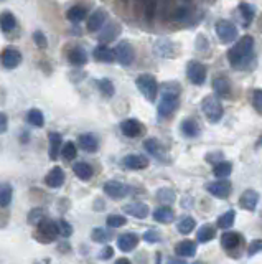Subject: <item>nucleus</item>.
<instances>
[{"instance_id": "f257e3e1", "label": "nucleus", "mask_w": 262, "mask_h": 264, "mask_svg": "<svg viewBox=\"0 0 262 264\" xmlns=\"http://www.w3.org/2000/svg\"><path fill=\"white\" fill-rule=\"evenodd\" d=\"M253 50H254V38L251 37V35H244V37L228 51V60H229L231 66L239 68V66L248 65V61L251 60V55H253Z\"/></svg>"}, {"instance_id": "f03ea898", "label": "nucleus", "mask_w": 262, "mask_h": 264, "mask_svg": "<svg viewBox=\"0 0 262 264\" xmlns=\"http://www.w3.org/2000/svg\"><path fill=\"white\" fill-rule=\"evenodd\" d=\"M178 94H180V88L175 83H168V85L162 86L160 102H158V117L167 119L172 116L173 111L178 106Z\"/></svg>"}, {"instance_id": "7ed1b4c3", "label": "nucleus", "mask_w": 262, "mask_h": 264, "mask_svg": "<svg viewBox=\"0 0 262 264\" xmlns=\"http://www.w3.org/2000/svg\"><path fill=\"white\" fill-rule=\"evenodd\" d=\"M135 85L138 88V91H140L148 101H155V97L158 94V83L152 75L143 73L140 76H137Z\"/></svg>"}, {"instance_id": "20e7f679", "label": "nucleus", "mask_w": 262, "mask_h": 264, "mask_svg": "<svg viewBox=\"0 0 262 264\" xmlns=\"http://www.w3.org/2000/svg\"><path fill=\"white\" fill-rule=\"evenodd\" d=\"M201 109L204 112V116L208 117L209 122H218L221 121V117H223V104L219 102V99L216 96H208L204 97L203 102H201Z\"/></svg>"}, {"instance_id": "39448f33", "label": "nucleus", "mask_w": 262, "mask_h": 264, "mask_svg": "<svg viewBox=\"0 0 262 264\" xmlns=\"http://www.w3.org/2000/svg\"><path fill=\"white\" fill-rule=\"evenodd\" d=\"M216 35L223 43H233L238 38V28L229 20H218L216 22Z\"/></svg>"}, {"instance_id": "423d86ee", "label": "nucleus", "mask_w": 262, "mask_h": 264, "mask_svg": "<svg viewBox=\"0 0 262 264\" xmlns=\"http://www.w3.org/2000/svg\"><path fill=\"white\" fill-rule=\"evenodd\" d=\"M58 235H60L58 223L45 218L42 223L38 225V235L35 238L40 241H43V243H50V241H55L56 238H58Z\"/></svg>"}, {"instance_id": "0eeeda50", "label": "nucleus", "mask_w": 262, "mask_h": 264, "mask_svg": "<svg viewBox=\"0 0 262 264\" xmlns=\"http://www.w3.org/2000/svg\"><path fill=\"white\" fill-rule=\"evenodd\" d=\"M187 76L193 85H203L204 80H206V66L199 63V61H190L187 66Z\"/></svg>"}, {"instance_id": "6e6552de", "label": "nucleus", "mask_w": 262, "mask_h": 264, "mask_svg": "<svg viewBox=\"0 0 262 264\" xmlns=\"http://www.w3.org/2000/svg\"><path fill=\"white\" fill-rule=\"evenodd\" d=\"M131 187L122 182H117V180H111V182L104 183V193L107 196H111L112 200H121L124 196L129 195Z\"/></svg>"}, {"instance_id": "1a4fd4ad", "label": "nucleus", "mask_w": 262, "mask_h": 264, "mask_svg": "<svg viewBox=\"0 0 262 264\" xmlns=\"http://www.w3.org/2000/svg\"><path fill=\"white\" fill-rule=\"evenodd\" d=\"M116 60L119 61V63L122 66H129L132 65V61H133V48H132V45L129 43V41H121V43H117L116 46Z\"/></svg>"}, {"instance_id": "9d476101", "label": "nucleus", "mask_w": 262, "mask_h": 264, "mask_svg": "<svg viewBox=\"0 0 262 264\" xmlns=\"http://www.w3.org/2000/svg\"><path fill=\"white\" fill-rule=\"evenodd\" d=\"M208 193H211L213 196H216V198H228L229 193H231V183L228 180H216V182H209L206 183Z\"/></svg>"}, {"instance_id": "9b49d317", "label": "nucleus", "mask_w": 262, "mask_h": 264, "mask_svg": "<svg viewBox=\"0 0 262 264\" xmlns=\"http://www.w3.org/2000/svg\"><path fill=\"white\" fill-rule=\"evenodd\" d=\"M0 61H2V66L7 70H13L22 63V53L15 48H7L2 51V56H0Z\"/></svg>"}, {"instance_id": "f8f14e48", "label": "nucleus", "mask_w": 262, "mask_h": 264, "mask_svg": "<svg viewBox=\"0 0 262 264\" xmlns=\"http://www.w3.org/2000/svg\"><path fill=\"white\" fill-rule=\"evenodd\" d=\"M65 180H66V175L63 172V169H61V167H53L48 174H46L45 183L48 185L50 188H60L61 185L65 183Z\"/></svg>"}, {"instance_id": "ddd939ff", "label": "nucleus", "mask_w": 262, "mask_h": 264, "mask_svg": "<svg viewBox=\"0 0 262 264\" xmlns=\"http://www.w3.org/2000/svg\"><path fill=\"white\" fill-rule=\"evenodd\" d=\"M258 203H259V193L256 190H246L239 198V205L248 211H254L258 208Z\"/></svg>"}, {"instance_id": "4468645a", "label": "nucleus", "mask_w": 262, "mask_h": 264, "mask_svg": "<svg viewBox=\"0 0 262 264\" xmlns=\"http://www.w3.org/2000/svg\"><path fill=\"white\" fill-rule=\"evenodd\" d=\"M48 142H50V149H48L50 159L51 160H56V159L60 157L61 149H63V139H61V134L50 132L48 134Z\"/></svg>"}, {"instance_id": "2eb2a0df", "label": "nucleus", "mask_w": 262, "mask_h": 264, "mask_svg": "<svg viewBox=\"0 0 262 264\" xmlns=\"http://www.w3.org/2000/svg\"><path fill=\"white\" fill-rule=\"evenodd\" d=\"M122 164H124L126 169H131V170H142V169H145L147 165H148V160L143 157V155L131 154V155H126V157L122 159Z\"/></svg>"}, {"instance_id": "dca6fc26", "label": "nucleus", "mask_w": 262, "mask_h": 264, "mask_svg": "<svg viewBox=\"0 0 262 264\" xmlns=\"http://www.w3.org/2000/svg\"><path fill=\"white\" fill-rule=\"evenodd\" d=\"M121 131L126 137H137L142 132V124L137 119H126L121 122Z\"/></svg>"}, {"instance_id": "f3484780", "label": "nucleus", "mask_w": 262, "mask_h": 264, "mask_svg": "<svg viewBox=\"0 0 262 264\" xmlns=\"http://www.w3.org/2000/svg\"><path fill=\"white\" fill-rule=\"evenodd\" d=\"M137 245H138V236L133 235V233H124V235H121L117 238V246L124 253L132 251Z\"/></svg>"}, {"instance_id": "a211bd4d", "label": "nucleus", "mask_w": 262, "mask_h": 264, "mask_svg": "<svg viewBox=\"0 0 262 264\" xmlns=\"http://www.w3.org/2000/svg\"><path fill=\"white\" fill-rule=\"evenodd\" d=\"M94 58L101 63H112L116 60V51L106 45H99L94 48Z\"/></svg>"}, {"instance_id": "6ab92c4d", "label": "nucleus", "mask_w": 262, "mask_h": 264, "mask_svg": "<svg viewBox=\"0 0 262 264\" xmlns=\"http://www.w3.org/2000/svg\"><path fill=\"white\" fill-rule=\"evenodd\" d=\"M241 241H243V238L236 231H226L224 235L221 236V246H223L224 250H234V248H238L241 245Z\"/></svg>"}, {"instance_id": "aec40b11", "label": "nucleus", "mask_w": 262, "mask_h": 264, "mask_svg": "<svg viewBox=\"0 0 262 264\" xmlns=\"http://www.w3.org/2000/svg\"><path fill=\"white\" fill-rule=\"evenodd\" d=\"M106 22V12L104 10H96V12L91 13V17L87 18V30L89 32H97Z\"/></svg>"}, {"instance_id": "412c9836", "label": "nucleus", "mask_w": 262, "mask_h": 264, "mask_svg": "<svg viewBox=\"0 0 262 264\" xmlns=\"http://www.w3.org/2000/svg\"><path fill=\"white\" fill-rule=\"evenodd\" d=\"M78 142H79V147L86 152H96L97 147H99V142H97L94 134H81Z\"/></svg>"}, {"instance_id": "4be33fe9", "label": "nucleus", "mask_w": 262, "mask_h": 264, "mask_svg": "<svg viewBox=\"0 0 262 264\" xmlns=\"http://www.w3.org/2000/svg\"><path fill=\"white\" fill-rule=\"evenodd\" d=\"M153 51H155L158 56H162V58H172L173 45H172V41L167 38L157 40L155 45H153Z\"/></svg>"}, {"instance_id": "5701e85b", "label": "nucleus", "mask_w": 262, "mask_h": 264, "mask_svg": "<svg viewBox=\"0 0 262 264\" xmlns=\"http://www.w3.org/2000/svg\"><path fill=\"white\" fill-rule=\"evenodd\" d=\"M175 251H177V255L182 258H192V256H195V253H196V245H195V241H192V240H185V241L178 243L177 248H175Z\"/></svg>"}, {"instance_id": "b1692460", "label": "nucleus", "mask_w": 262, "mask_h": 264, "mask_svg": "<svg viewBox=\"0 0 262 264\" xmlns=\"http://www.w3.org/2000/svg\"><path fill=\"white\" fill-rule=\"evenodd\" d=\"M124 211L127 215L135 216V218H147L148 206L145 203H131V205L124 206Z\"/></svg>"}, {"instance_id": "393cba45", "label": "nucleus", "mask_w": 262, "mask_h": 264, "mask_svg": "<svg viewBox=\"0 0 262 264\" xmlns=\"http://www.w3.org/2000/svg\"><path fill=\"white\" fill-rule=\"evenodd\" d=\"M173 210L170 206H158V208L153 211V220L158 221V223H170L173 221Z\"/></svg>"}, {"instance_id": "a878e982", "label": "nucleus", "mask_w": 262, "mask_h": 264, "mask_svg": "<svg viewBox=\"0 0 262 264\" xmlns=\"http://www.w3.org/2000/svg\"><path fill=\"white\" fill-rule=\"evenodd\" d=\"M143 149H145L148 154H152L153 157H157V159H165L163 149H162L160 144H158L157 139H147V141H143Z\"/></svg>"}, {"instance_id": "bb28decb", "label": "nucleus", "mask_w": 262, "mask_h": 264, "mask_svg": "<svg viewBox=\"0 0 262 264\" xmlns=\"http://www.w3.org/2000/svg\"><path fill=\"white\" fill-rule=\"evenodd\" d=\"M213 89L216 92V96L219 97H226L229 96L231 92V86H229V81L226 80V78H216V80L213 81Z\"/></svg>"}, {"instance_id": "cd10ccee", "label": "nucleus", "mask_w": 262, "mask_h": 264, "mask_svg": "<svg viewBox=\"0 0 262 264\" xmlns=\"http://www.w3.org/2000/svg\"><path fill=\"white\" fill-rule=\"evenodd\" d=\"M73 172L76 174V177L84 180V182H87L91 177H92V167L89 164L86 162H78L73 165Z\"/></svg>"}, {"instance_id": "c85d7f7f", "label": "nucleus", "mask_w": 262, "mask_h": 264, "mask_svg": "<svg viewBox=\"0 0 262 264\" xmlns=\"http://www.w3.org/2000/svg\"><path fill=\"white\" fill-rule=\"evenodd\" d=\"M15 15L12 12H2L0 13V28H2L3 33H10L15 28Z\"/></svg>"}, {"instance_id": "c756f323", "label": "nucleus", "mask_w": 262, "mask_h": 264, "mask_svg": "<svg viewBox=\"0 0 262 264\" xmlns=\"http://www.w3.org/2000/svg\"><path fill=\"white\" fill-rule=\"evenodd\" d=\"M68 58L74 66H83V65H86V61H87V55H86V51L83 48L76 46V48L69 50Z\"/></svg>"}, {"instance_id": "7c9ffc66", "label": "nucleus", "mask_w": 262, "mask_h": 264, "mask_svg": "<svg viewBox=\"0 0 262 264\" xmlns=\"http://www.w3.org/2000/svg\"><path fill=\"white\" fill-rule=\"evenodd\" d=\"M214 235H216V228L213 225H203L196 233V240L199 243H208L213 240Z\"/></svg>"}, {"instance_id": "2f4dec72", "label": "nucleus", "mask_w": 262, "mask_h": 264, "mask_svg": "<svg viewBox=\"0 0 262 264\" xmlns=\"http://www.w3.org/2000/svg\"><path fill=\"white\" fill-rule=\"evenodd\" d=\"M12 196H13L12 185H8V183L0 185V208H7L10 205V201H12Z\"/></svg>"}, {"instance_id": "473e14b6", "label": "nucleus", "mask_w": 262, "mask_h": 264, "mask_svg": "<svg viewBox=\"0 0 262 264\" xmlns=\"http://www.w3.org/2000/svg\"><path fill=\"white\" fill-rule=\"evenodd\" d=\"M66 17H68L69 22H73V23L83 22V20L86 18V8L79 7V5H74V7H71L68 12H66Z\"/></svg>"}, {"instance_id": "72a5a7b5", "label": "nucleus", "mask_w": 262, "mask_h": 264, "mask_svg": "<svg viewBox=\"0 0 262 264\" xmlns=\"http://www.w3.org/2000/svg\"><path fill=\"white\" fill-rule=\"evenodd\" d=\"M182 132L187 137H196L199 132L196 121H193V119H185V121L182 122Z\"/></svg>"}, {"instance_id": "f704fd0d", "label": "nucleus", "mask_w": 262, "mask_h": 264, "mask_svg": "<svg viewBox=\"0 0 262 264\" xmlns=\"http://www.w3.org/2000/svg\"><path fill=\"white\" fill-rule=\"evenodd\" d=\"M27 121L35 127H43L45 126V116L40 109H30L27 114Z\"/></svg>"}, {"instance_id": "c9c22d12", "label": "nucleus", "mask_w": 262, "mask_h": 264, "mask_svg": "<svg viewBox=\"0 0 262 264\" xmlns=\"http://www.w3.org/2000/svg\"><path fill=\"white\" fill-rule=\"evenodd\" d=\"M117 33H119V27H117L116 23H109L104 28V33L99 35V41H102V43H109V41H112L117 37Z\"/></svg>"}, {"instance_id": "e433bc0d", "label": "nucleus", "mask_w": 262, "mask_h": 264, "mask_svg": "<svg viewBox=\"0 0 262 264\" xmlns=\"http://www.w3.org/2000/svg\"><path fill=\"white\" fill-rule=\"evenodd\" d=\"M213 172H214V175H216L218 178H226L231 172H233V164L224 162V160H223V162H218L213 167Z\"/></svg>"}, {"instance_id": "4c0bfd02", "label": "nucleus", "mask_w": 262, "mask_h": 264, "mask_svg": "<svg viewBox=\"0 0 262 264\" xmlns=\"http://www.w3.org/2000/svg\"><path fill=\"white\" fill-rule=\"evenodd\" d=\"M27 220H28V223H30V225L38 226V225L45 220V210H43V208H40V206H37V208H33V210H30V213H28V216H27Z\"/></svg>"}, {"instance_id": "58836bf2", "label": "nucleus", "mask_w": 262, "mask_h": 264, "mask_svg": "<svg viewBox=\"0 0 262 264\" xmlns=\"http://www.w3.org/2000/svg\"><path fill=\"white\" fill-rule=\"evenodd\" d=\"M195 226H196V223H195V220L192 218V216H185V218H182L178 221L177 228L182 235H188V233H192L195 230Z\"/></svg>"}, {"instance_id": "ea45409f", "label": "nucleus", "mask_w": 262, "mask_h": 264, "mask_svg": "<svg viewBox=\"0 0 262 264\" xmlns=\"http://www.w3.org/2000/svg\"><path fill=\"white\" fill-rule=\"evenodd\" d=\"M234 218H236V213L233 210L226 211L224 215H221L218 218V226L223 228V230H228V228H231L234 225Z\"/></svg>"}, {"instance_id": "a19ab883", "label": "nucleus", "mask_w": 262, "mask_h": 264, "mask_svg": "<svg viewBox=\"0 0 262 264\" xmlns=\"http://www.w3.org/2000/svg\"><path fill=\"white\" fill-rule=\"evenodd\" d=\"M91 240L96 243H107L111 240V233H107L104 228H94L91 231Z\"/></svg>"}, {"instance_id": "79ce46f5", "label": "nucleus", "mask_w": 262, "mask_h": 264, "mask_svg": "<svg viewBox=\"0 0 262 264\" xmlns=\"http://www.w3.org/2000/svg\"><path fill=\"white\" fill-rule=\"evenodd\" d=\"M157 198L162 201V203H165V205H170L175 201V193H173V190L170 188H160L157 191Z\"/></svg>"}, {"instance_id": "37998d69", "label": "nucleus", "mask_w": 262, "mask_h": 264, "mask_svg": "<svg viewBox=\"0 0 262 264\" xmlns=\"http://www.w3.org/2000/svg\"><path fill=\"white\" fill-rule=\"evenodd\" d=\"M97 86H99V91H101L104 96H107V97H112V96H114V92H116L114 85H112L109 80H101V81H97Z\"/></svg>"}, {"instance_id": "c03bdc74", "label": "nucleus", "mask_w": 262, "mask_h": 264, "mask_svg": "<svg viewBox=\"0 0 262 264\" xmlns=\"http://www.w3.org/2000/svg\"><path fill=\"white\" fill-rule=\"evenodd\" d=\"M76 154H78V151H76V146L73 142H66L63 149H61V155H63L65 160H73Z\"/></svg>"}, {"instance_id": "a18cd8bd", "label": "nucleus", "mask_w": 262, "mask_h": 264, "mask_svg": "<svg viewBox=\"0 0 262 264\" xmlns=\"http://www.w3.org/2000/svg\"><path fill=\"white\" fill-rule=\"evenodd\" d=\"M239 12L243 13V17L246 20V23H249L254 18V8L251 7L248 2H241L239 3Z\"/></svg>"}, {"instance_id": "49530a36", "label": "nucleus", "mask_w": 262, "mask_h": 264, "mask_svg": "<svg viewBox=\"0 0 262 264\" xmlns=\"http://www.w3.org/2000/svg\"><path fill=\"white\" fill-rule=\"evenodd\" d=\"M106 221H107V226H111V228H121L127 223V220L122 215H109Z\"/></svg>"}, {"instance_id": "de8ad7c7", "label": "nucleus", "mask_w": 262, "mask_h": 264, "mask_svg": "<svg viewBox=\"0 0 262 264\" xmlns=\"http://www.w3.org/2000/svg\"><path fill=\"white\" fill-rule=\"evenodd\" d=\"M58 228H60V235L65 238H69L73 235V226H71L66 220H60L58 221Z\"/></svg>"}, {"instance_id": "09e8293b", "label": "nucleus", "mask_w": 262, "mask_h": 264, "mask_svg": "<svg viewBox=\"0 0 262 264\" xmlns=\"http://www.w3.org/2000/svg\"><path fill=\"white\" fill-rule=\"evenodd\" d=\"M33 41H35V45L40 46V48H46V45H48V40H46L45 33L42 32V30H37V32L33 33Z\"/></svg>"}, {"instance_id": "8fccbe9b", "label": "nucleus", "mask_w": 262, "mask_h": 264, "mask_svg": "<svg viewBox=\"0 0 262 264\" xmlns=\"http://www.w3.org/2000/svg\"><path fill=\"white\" fill-rule=\"evenodd\" d=\"M155 8H157V3L155 0H148L145 3V18L148 22H152V18L155 17Z\"/></svg>"}, {"instance_id": "3c124183", "label": "nucleus", "mask_w": 262, "mask_h": 264, "mask_svg": "<svg viewBox=\"0 0 262 264\" xmlns=\"http://www.w3.org/2000/svg\"><path fill=\"white\" fill-rule=\"evenodd\" d=\"M253 104L254 107L262 114V89H254L253 91Z\"/></svg>"}, {"instance_id": "603ef678", "label": "nucleus", "mask_w": 262, "mask_h": 264, "mask_svg": "<svg viewBox=\"0 0 262 264\" xmlns=\"http://www.w3.org/2000/svg\"><path fill=\"white\" fill-rule=\"evenodd\" d=\"M261 251H262V240H254L249 245L248 256H254V255H258V253H261Z\"/></svg>"}, {"instance_id": "864d4df0", "label": "nucleus", "mask_w": 262, "mask_h": 264, "mask_svg": "<svg viewBox=\"0 0 262 264\" xmlns=\"http://www.w3.org/2000/svg\"><path fill=\"white\" fill-rule=\"evenodd\" d=\"M143 240H145L147 243H157L158 240H160V235H158L155 230H148L143 233Z\"/></svg>"}, {"instance_id": "5fc2aeb1", "label": "nucleus", "mask_w": 262, "mask_h": 264, "mask_svg": "<svg viewBox=\"0 0 262 264\" xmlns=\"http://www.w3.org/2000/svg\"><path fill=\"white\" fill-rule=\"evenodd\" d=\"M112 256H114V250H112L111 246H104L99 253V260H102V261L109 260V258H112Z\"/></svg>"}, {"instance_id": "6e6d98bb", "label": "nucleus", "mask_w": 262, "mask_h": 264, "mask_svg": "<svg viewBox=\"0 0 262 264\" xmlns=\"http://www.w3.org/2000/svg\"><path fill=\"white\" fill-rule=\"evenodd\" d=\"M188 15H190V10L187 7H183V8H178L177 12L173 13V18L175 20H183L185 17H188Z\"/></svg>"}, {"instance_id": "4d7b16f0", "label": "nucleus", "mask_w": 262, "mask_h": 264, "mask_svg": "<svg viewBox=\"0 0 262 264\" xmlns=\"http://www.w3.org/2000/svg\"><path fill=\"white\" fill-rule=\"evenodd\" d=\"M7 127H8V119L3 112H0V134L7 132Z\"/></svg>"}, {"instance_id": "13d9d810", "label": "nucleus", "mask_w": 262, "mask_h": 264, "mask_svg": "<svg viewBox=\"0 0 262 264\" xmlns=\"http://www.w3.org/2000/svg\"><path fill=\"white\" fill-rule=\"evenodd\" d=\"M167 264H187V263H185L183 260H173V258H172V260L167 261Z\"/></svg>"}, {"instance_id": "bf43d9fd", "label": "nucleus", "mask_w": 262, "mask_h": 264, "mask_svg": "<svg viewBox=\"0 0 262 264\" xmlns=\"http://www.w3.org/2000/svg\"><path fill=\"white\" fill-rule=\"evenodd\" d=\"M116 264H132L129 260H127V258H121V260H117L116 261Z\"/></svg>"}, {"instance_id": "052dcab7", "label": "nucleus", "mask_w": 262, "mask_h": 264, "mask_svg": "<svg viewBox=\"0 0 262 264\" xmlns=\"http://www.w3.org/2000/svg\"><path fill=\"white\" fill-rule=\"evenodd\" d=\"M160 2H163V5H165V7H167V3L170 2V0H160Z\"/></svg>"}, {"instance_id": "680f3d73", "label": "nucleus", "mask_w": 262, "mask_h": 264, "mask_svg": "<svg viewBox=\"0 0 262 264\" xmlns=\"http://www.w3.org/2000/svg\"><path fill=\"white\" fill-rule=\"evenodd\" d=\"M193 264H206V263H201V261H196V263H193Z\"/></svg>"}, {"instance_id": "e2e57ef3", "label": "nucleus", "mask_w": 262, "mask_h": 264, "mask_svg": "<svg viewBox=\"0 0 262 264\" xmlns=\"http://www.w3.org/2000/svg\"><path fill=\"white\" fill-rule=\"evenodd\" d=\"M259 146H262V136H261V139H259Z\"/></svg>"}, {"instance_id": "0e129e2a", "label": "nucleus", "mask_w": 262, "mask_h": 264, "mask_svg": "<svg viewBox=\"0 0 262 264\" xmlns=\"http://www.w3.org/2000/svg\"><path fill=\"white\" fill-rule=\"evenodd\" d=\"M138 2H143V3H147V2H148V0H138Z\"/></svg>"}, {"instance_id": "69168bd1", "label": "nucleus", "mask_w": 262, "mask_h": 264, "mask_svg": "<svg viewBox=\"0 0 262 264\" xmlns=\"http://www.w3.org/2000/svg\"><path fill=\"white\" fill-rule=\"evenodd\" d=\"M183 2H190V0H183Z\"/></svg>"}]
</instances>
